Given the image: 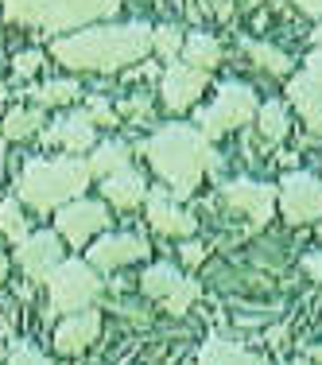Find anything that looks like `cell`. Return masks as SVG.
<instances>
[{"mask_svg": "<svg viewBox=\"0 0 322 365\" xmlns=\"http://www.w3.org/2000/svg\"><path fill=\"white\" fill-rule=\"evenodd\" d=\"M0 233H4V237H12L16 245L28 237V218H24V210H20V202H16V198H4V202H0Z\"/></svg>", "mask_w": 322, "mask_h": 365, "instance_id": "25", "label": "cell"}, {"mask_svg": "<svg viewBox=\"0 0 322 365\" xmlns=\"http://www.w3.org/2000/svg\"><path fill=\"white\" fill-rule=\"evenodd\" d=\"M222 198L229 202V210L245 214L256 225H264L272 218L276 202H280V187H268V182H252V179H237V182H225Z\"/></svg>", "mask_w": 322, "mask_h": 365, "instance_id": "9", "label": "cell"}, {"mask_svg": "<svg viewBox=\"0 0 322 365\" xmlns=\"http://www.w3.org/2000/svg\"><path fill=\"white\" fill-rule=\"evenodd\" d=\"M0 365H51V361L43 358L39 350H31V346H16V350L8 354V358L0 361Z\"/></svg>", "mask_w": 322, "mask_h": 365, "instance_id": "29", "label": "cell"}, {"mask_svg": "<svg viewBox=\"0 0 322 365\" xmlns=\"http://www.w3.org/2000/svg\"><path fill=\"white\" fill-rule=\"evenodd\" d=\"M182 63L198 66V71H214L222 63V43L214 36H206V31H194V36L182 43Z\"/></svg>", "mask_w": 322, "mask_h": 365, "instance_id": "18", "label": "cell"}, {"mask_svg": "<svg viewBox=\"0 0 322 365\" xmlns=\"http://www.w3.org/2000/svg\"><path fill=\"white\" fill-rule=\"evenodd\" d=\"M182 260H187V264H202V260H206V245L187 241V245H182Z\"/></svg>", "mask_w": 322, "mask_h": 365, "instance_id": "33", "label": "cell"}, {"mask_svg": "<svg viewBox=\"0 0 322 365\" xmlns=\"http://www.w3.org/2000/svg\"><path fill=\"white\" fill-rule=\"evenodd\" d=\"M280 210L291 225H307L322 218V179L303 175V171H291L280 182Z\"/></svg>", "mask_w": 322, "mask_h": 365, "instance_id": "7", "label": "cell"}, {"mask_svg": "<svg viewBox=\"0 0 322 365\" xmlns=\"http://www.w3.org/2000/svg\"><path fill=\"white\" fill-rule=\"evenodd\" d=\"M291 101L299 106L303 113V120H307V128L311 133H322V90L315 82H311L307 74H299V78H291Z\"/></svg>", "mask_w": 322, "mask_h": 365, "instance_id": "17", "label": "cell"}, {"mask_svg": "<svg viewBox=\"0 0 322 365\" xmlns=\"http://www.w3.org/2000/svg\"><path fill=\"white\" fill-rule=\"evenodd\" d=\"M252 117H256V98H252V90L241 82H225L214 106L198 113V125H202V133L214 140V136H222V133H233V128L249 125Z\"/></svg>", "mask_w": 322, "mask_h": 365, "instance_id": "6", "label": "cell"}, {"mask_svg": "<svg viewBox=\"0 0 322 365\" xmlns=\"http://www.w3.org/2000/svg\"><path fill=\"white\" fill-rule=\"evenodd\" d=\"M303 74H307L311 82H315L318 90H322V47H315V51L307 55V71H303Z\"/></svg>", "mask_w": 322, "mask_h": 365, "instance_id": "32", "label": "cell"}, {"mask_svg": "<svg viewBox=\"0 0 322 365\" xmlns=\"http://www.w3.org/2000/svg\"><path fill=\"white\" fill-rule=\"evenodd\" d=\"M55 225H58V237H63V241H71V245H85L93 233H101L109 225V210H105V202L74 198V202L58 206Z\"/></svg>", "mask_w": 322, "mask_h": 365, "instance_id": "8", "label": "cell"}, {"mask_svg": "<svg viewBox=\"0 0 322 365\" xmlns=\"http://www.w3.org/2000/svg\"><path fill=\"white\" fill-rule=\"evenodd\" d=\"M39 125H43V106L39 109H12L4 117V136L8 140H24V136H31Z\"/></svg>", "mask_w": 322, "mask_h": 365, "instance_id": "23", "label": "cell"}, {"mask_svg": "<svg viewBox=\"0 0 322 365\" xmlns=\"http://www.w3.org/2000/svg\"><path fill=\"white\" fill-rule=\"evenodd\" d=\"M198 365H260L256 358H249L241 346L225 342V338H210L198 354Z\"/></svg>", "mask_w": 322, "mask_h": 365, "instance_id": "20", "label": "cell"}, {"mask_svg": "<svg viewBox=\"0 0 322 365\" xmlns=\"http://www.w3.org/2000/svg\"><path fill=\"white\" fill-rule=\"evenodd\" d=\"M128 117H147V98H136V101H128L125 106Z\"/></svg>", "mask_w": 322, "mask_h": 365, "instance_id": "34", "label": "cell"}, {"mask_svg": "<svg viewBox=\"0 0 322 365\" xmlns=\"http://www.w3.org/2000/svg\"><path fill=\"white\" fill-rule=\"evenodd\" d=\"M16 260L20 268L31 276V280H47L58 264H63V237L51 230H39V233H28L16 249Z\"/></svg>", "mask_w": 322, "mask_h": 365, "instance_id": "11", "label": "cell"}, {"mask_svg": "<svg viewBox=\"0 0 322 365\" xmlns=\"http://www.w3.org/2000/svg\"><path fill=\"white\" fill-rule=\"evenodd\" d=\"M318 237H322V225H318Z\"/></svg>", "mask_w": 322, "mask_h": 365, "instance_id": "41", "label": "cell"}, {"mask_svg": "<svg viewBox=\"0 0 322 365\" xmlns=\"http://www.w3.org/2000/svg\"><path fill=\"white\" fill-rule=\"evenodd\" d=\"M93 117V125H117V113H113V106H105L101 98H93L90 101V109H85Z\"/></svg>", "mask_w": 322, "mask_h": 365, "instance_id": "31", "label": "cell"}, {"mask_svg": "<svg viewBox=\"0 0 322 365\" xmlns=\"http://www.w3.org/2000/svg\"><path fill=\"white\" fill-rule=\"evenodd\" d=\"M311 39H315V47H322V24H318L315 31H311Z\"/></svg>", "mask_w": 322, "mask_h": 365, "instance_id": "38", "label": "cell"}, {"mask_svg": "<svg viewBox=\"0 0 322 365\" xmlns=\"http://www.w3.org/2000/svg\"><path fill=\"white\" fill-rule=\"evenodd\" d=\"M128 144H120V140H105V144H98L93 148V155H90V171L98 179H105L113 175V171H125L128 168Z\"/></svg>", "mask_w": 322, "mask_h": 365, "instance_id": "19", "label": "cell"}, {"mask_svg": "<svg viewBox=\"0 0 322 365\" xmlns=\"http://www.w3.org/2000/svg\"><path fill=\"white\" fill-rule=\"evenodd\" d=\"M147 222H152L155 233L163 237H190L198 230V222L190 218L187 210H179V198L167 195V187H147Z\"/></svg>", "mask_w": 322, "mask_h": 365, "instance_id": "13", "label": "cell"}, {"mask_svg": "<svg viewBox=\"0 0 322 365\" xmlns=\"http://www.w3.org/2000/svg\"><path fill=\"white\" fill-rule=\"evenodd\" d=\"M105 198L117 210H133V206H140L144 198H147V182L136 175L133 168H125V171H113V175H105Z\"/></svg>", "mask_w": 322, "mask_h": 365, "instance_id": "16", "label": "cell"}, {"mask_svg": "<svg viewBox=\"0 0 322 365\" xmlns=\"http://www.w3.org/2000/svg\"><path fill=\"white\" fill-rule=\"evenodd\" d=\"M295 4H299L307 16H322V0H295Z\"/></svg>", "mask_w": 322, "mask_h": 365, "instance_id": "36", "label": "cell"}, {"mask_svg": "<svg viewBox=\"0 0 322 365\" xmlns=\"http://www.w3.org/2000/svg\"><path fill=\"white\" fill-rule=\"evenodd\" d=\"M98 334H101V315L98 311H78V315L71 319H63L55 330V350L58 354H66V358H74V354H82V350H90L93 342H98Z\"/></svg>", "mask_w": 322, "mask_h": 365, "instance_id": "15", "label": "cell"}, {"mask_svg": "<svg viewBox=\"0 0 322 365\" xmlns=\"http://www.w3.org/2000/svg\"><path fill=\"white\" fill-rule=\"evenodd\" d=\"M147 51H152V28L133 20V24H109V28H90V31H74L66 39H55L51 55L66 71L113 74L128 63H140Z\"/></svg>", "mask_w": 322, "mask_h": 365, "instance_id": "1", "label": "cell"}, {"mask_svg": "<svg viewBox=\"0 0 322 365\" xmlns=\"http://www.w3.org/2000/svg\"><path fill=\"white\" fill-rule=\"evenodd\" d=\"M179 280H182V276H179L175 264H152V268L140 276V292L147 295V299H163V295L175 288Z\"/></svg>", "mask_w": 322, "mask_h": 365, "instance_id": "22", "label": "cell"}, {"mask_svg": "<svg viewBox=\"0 0 322 365\" xmlns=\"http://www.w3.org/2000/svg\"><path fill=\"white\" fill-rule=\"evenodd\" d=\"M120 0H24V4L8 8V20L16 24H31L43 31H71V28H85L117 16Z\"/></svg>", "mask_w": 322, "mask_h": 365, "instance_id": "4", "label": "cell"}, {"mask_svg": "<svg viewBox=\"0 0 322 365\" xmlns=\"http://www.w3.org/2000/svg\"><path fill=\"white\" fill-rule=\"evenodd\" d=\"M47 288H51V315H78L85 311L101 292H105V280H98L93 264H82V260H63L55 272L47 276Z\"/></svg>", "mask_w": 322, "mask_h": 365, "instance_id": "5", "label": "cell"}, {"mask_svg": "<svg viewBox=\"0 0 322 365\" xmlns=\"http://www.w3.org/2000/svg\"><path fill=\"white\" fill-rule=\"evenodd\" d=\"M245 55L260 66V71H268L276 78L291 74V58H287L280 47H268V43H260V39H245Z\"/></svg>", "mask_w": 322, "mask_h": 365, "instance_id": "21", "label": "cell"}, {"mask_svg": "<svg viewBox=\"0 0 322 365\" xmlns=\"http://www.w3.org/2000/svg\"><path fill=\"white\" fill-rule=\"evenodd\" d=\"M93 171L90 163H82L78 155H63V160H31L20 175V202H28L31 210L47 214L58 206L74 202L85 187H90Z\"/></svg>", "mask_w": 322, "mask_h": 365, "instance_id": "3", "label": "cell"}, {"mask_svg": "<svg viewBox=\"0 0 322 365\" xmlns=\"http://www.w3.org/2000/svg\"><path fill=\"white\" fill-rule=\"evenodd\" d=\"M303 268H307V272L315 276V280H322V253H315V257H307V260H303Z\"/></svg>", "mask_w": 322, "mask_h": 365, "instance_id": "35", "label": "cell"}, {"mask_svg": "<svg viewBox=\"0 0 322 365\" xmlns=\"http://www.w3.org/2000/svg\"><path fill=\"white\" fill-rule=\"evenodd\" d=\"M311 358H315V361H322V346H311Z\"/></svg>", "mask_w": 322, "mask_h": 365, "instance_id": "39", "label": "cell"}, {"mask_svg": "<svg viewBox=\"0 0 322 365\" xmlns=\"http://www.w3.org/2000/svg\"><path fill=\"white\" fill-rule=\"evenodd\" d=\"M31 93H36V101L43 109H51V106H66V101H74L82 90H78L74 82H43L39 90H31Z\"/></svg>", "mask_w": 322, "mask_h": 365, "instance_id": "26", "label": "cell"}, {"mask_svg": "<svg viewBox=\"0 0 322 365\" xmlns=\"http://www.w3.org/2000/svg\"><path fill=\"white\" fill-rule=\"evenodd\" d=\"M47 144H58L66 148L71 155H82V152H93L98 148V125H93L90 113H66L51 125V133L43 136Z\"/></svg>", "mask_w": 322, "mask_h": 365, "instance_id": "14", "label": "cell"}, {"mask_svg": "<svg viewBox=\"0 0 322 365\" xmlns=\"http://www.w3.org/2000/svg\"><path fill=\"white\" fill-rule=\"evenodd\" d=\"M194 299H198V280H179L175 288L163 295V307H167V315H182Z\"/></svg>", "mask_w": 322, "mask_h": 365, "instance_id": "27", "label": "cell"}, {"mask_svg": "<svg viewBox=\"0 0 322 365\" xmlns=\"http://www.w3.org/2000/svg\"><path fill=\"white\" fill-rule=\"evenodd\" d=\"M4 276H8V257L0 253V284H4Z\"/></svg>", "mask_w": 322, "mask_h": 365, "instance_id": "37", "label": "cell"}, {"mask_svg": "<svg viewBox=\"0 0 322 365\" xmlns=\"http://www.w3.org/2000/svg\"><path fill=\"white\" fill-rule=\"evenodd\" d=\"M140 152L147 155L155 175L167 182L175 198H187L198 187V179L217 168V152H214L210 136L202 128H190V125L160 128L152 140L140 144Z\"/></svg>", "mask_w": 322, "mask_h": 365, "instance_id": "2", "label": "cell"}, {"mask_svg": "<svg viewBox=\"0 0 322 365\" xmlns=\"http://www.w3.org/2000/svg\"><path fill=\"white\" fill-rule=\"evenodd\" d=\"M16 74H24V78H28V74H36L39 71V66H43V55H39V51H24V55H16Z\"/></svg>", "mask_w": 322, "mask_h": 365, "instance_id": "30", "label": "cell"}, {"mask_svg": "<svg viewBox=\"0 0 322 365\" xmlns=\"http://www.w3.org/2000/svg\"><path fill=\"white\" fill-rule=\"evenodd\" d=\"M256 120H260V136H268V140H284V133H287V106H284V101H268V106L256 109Z\"/></svg>", "mask_w": 322, "mask_h": 365, "instance_id": "24", "label": "cell"}, {"mask_svg": "<svg viewBox=\"0 0 322 365\" xmlns=\"http://www.w3.org/2000/svg\"><path fill=\"white\" fill-rule=\"evenodd\" d=\"M152 51L171 63V58L182 51V31L179 28H152Z\"/></svg>", "mask_w": 322, "mask_h": 365, "instance_id": "28", "label": "cell"}, {"mask_svg": "<svg viewBox=\"0 0 322 365\" xmlns=\"http://www.w3.org/2000/svg\"><path fill=\"white\" fill-rule=\"evenodd\" d=\"M16 4H24V0H4V12H8V8H16Z\"/></svg>", "mask_w": 322, "mask_h": 365, "instance_id": "40", "label": "cell"}, {"mask_svg": "<svg viewBox=\"0 0 322 365\" xmlns=\"http://www.w3.org/2000/svg\"><path fill=\"white\" fill-rule=\"evenodd\" d=\"M206 82H210V71H198V66H190V63H171L167 74H163V82H160V98L171 113H182L187 106L198 101V93L206 90Z\"/></svg>", "mask_w": 322, "mask_h": 365, "instance_id": "12", "label": "cell"}, {"mask_svg": "<svg viewBox=\"0 0 322 365\" xmlns=\"http://www.w3.org/2000/svg\"><path fill=\"white\" fill-rule=\"evenodd\" d=\"M152 253V245L140 237V233H105L90 245V264L101 268V272H113V268L136 264Z\"/></svg>", "mask_w": 322, "mask_h": 365, "instance_id": "10", "label": "cell"}]
</instances>
